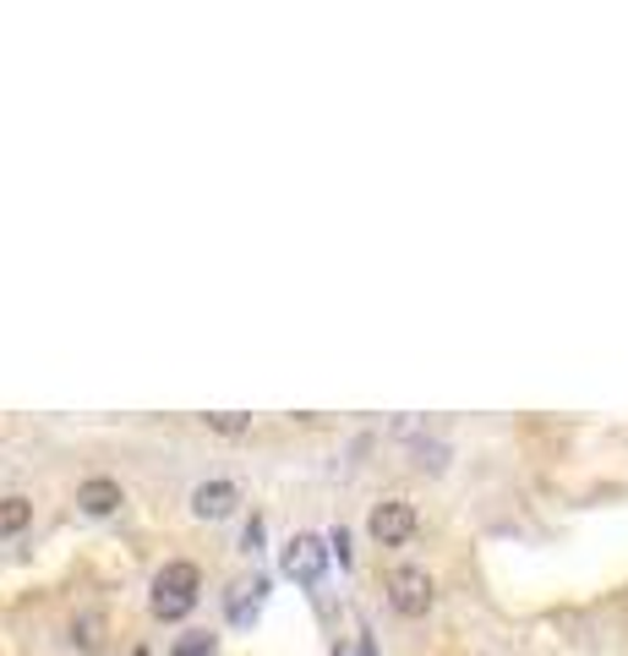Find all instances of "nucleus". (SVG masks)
Returning <instances> with one entry per match:
<instances>
[{
    "mask_svg": "<svg viewBox=\"0 0 628 656\" xmlns=\"http://www.w3.org/2000/svg\"><path fill=\"white\" fill-rule=\"evenodd\" d=\"M328 558H333V547L312 536V531H296L285 547H279V569H285V580H296V586H317L322 575H328Z\"/></svg>",
    "mask_w": 628,
    "mask_h": 656,
    "instance_id": "f257e3e1",
    "label": "nucleus"
},
{
    "mask_svg": "<svg viewBox=\"0 0 628 656\" xmlns=\"http://www.w3.org/2000/svg\"><path fill=\"white\" fill-rule=\"evenodd\" d=\"M432 602H438V580L427 569H394L388 575V608L399 619H427Z\"/></svg>",
    "mask_w": 628,
    "mask_h": 656,
    "instance_id": "f03ea898",
    "label": "nucleus"
},
{
    "mask_svg": "<svg viewBox=\"0 0 628 656\" xmlns=\"http://www.w3.org/2000/svg\"><path fill=\"white\" fill-rule=\"evenodd\" d=\"M416 503H405V498H383V503H372V514H366V531H372V542L377 547H405L410 536H416Z\"/></svg>",
    "mask_w": 628,
    "mask_h": 656,
    "instance_id": "7ed1b4c3",
    "label": "nucleus"
},
{
    "mask_svg": "<svg viewBox=\"0 0 628 656\" xmlns=\"http://www.w3.org/2000/svg\"><path fill=\"white\" fill-rule=\"evenodd\" d=\"M241 509V488L235 482H224V477H213V482H197L191 488V514L197 520H230Z\"/></svg>",
    "mask_w": 628,
    "mask_h": 656,
    "instance_id": "20e7f679",
    "label": "nucleus"
},
{
    "mask_svg": "<svg viewBox=\"0 0 628 656\" xmlns=\"http://www.w3.org/2000/svg\"><path fill=\"white\" fill-rule=\"evenodd\" d=\"M263 602H268V580H263V575L235 580V586H230V597H224V619H230L235 630H246V624L263 613Z\"/></svg>",
    "mask_w": 628,
    "mask_h": 656,
    "instance_id": "39448f33",
    "label": "nucleus"
},
{
    "mask_svg": "<svg viewBox=\"0 0 628 656\" xmlns=\"http://www.w3.org/2000/svg\"><path fill=\"white\" fill-rule=\"evenodd\" d=\"M121 503H126V488H121L115 477H88V482L77 488V509H82V514H93V520L115 514Z\"/></svg>",
    "mask_w": 628,
    "mask_h": 656,
    "instance_id": "423d86ee",
    "label": "nucleus"
},
{
    "mask_svg": "<svg viewBox=\"0 0 628 656\" xmlns=\"http://www.w3.org/2000/svg\"><path fill=\"white\" fill-rule=\"evenodd\" d=\"M154 591H180V597H197L202 591V569L197 564H186V558H175V564H164L154 575Z\"/></svg>",
    "mask_w": 628,
    "mask_h": 656,
    "instance_id": "0eeeda50",
    "label": "nucleus"
},
{
    "mask_svg": "<svg viewBox=\"0 0 628 656\" xmlns=\"http://www.w3.org/2000/svg\"><path fill=\"white\" fill-rule=\"evenodd\" d=\"M66 641H71V652H99L104 646V613H77L71 619V630H66Z\"/></svg>",
    "mask_w": 628,
    "mask_h": 656,
    "instance_id": "6e6552de",
    "label": "nucleus"
},
{
    "mask_svg": "<svg viewBox=\"0 0 628 656\" xmlns=\"http://www.w3.org/2000/svg\"><path fill=\"white\" fill-rule=\"evenodd\" d=\"M27 525H33V498L5 492V498H0V536H22Z\"/></svg>",
    "mask_w": 628,
    "mask_h": 656,
    "instance_id": "1a4fd4ad",
    "label": "nucleus"
},
{
    "mask_svg": "<svg viewBox=\"0 0 628 656\" xmlns=\"http://www.w3.org/2000/svg\"><path fill=\"white\" fill-rule=\"evenodd\" d=\"M191 608H197V597H180V591H154V619H164V624L186 619Z\"/></svg>",
    "mask_w": 628,
    "mask_h": 656,
    "instance_id": "9d476101",
    "label": "nucleus"
},
{
    "mask_svg": "<svg viewBox=\"0 0 628 656\" xmlns=\"http://www.w3.org/2000/svg\"><path fill=\"white\" fill-rule=\"evenodd\" d=\"M202 422H208V433H224V438L252 433V416H241V411H219V416H202Z\"/></svg>",
    "mask_w": 628,
    "mask_h": 656,
    "instance_id": "9b49d317",
    "label": "nucleus"
},
{
    "mask_svg": "<svg viewBox=\"0 0 628 656\" xmlns=\"http://www.w3.org/2000/svg\"><path fill=\"white\" fill-rule=\"evenodd\" d=\"M169 656H219V641H213V635H180V641L169 646Z\"/></svg>",
    "mask_w": 628,
    "mask_h": 656,
    "instance_id": "f8f14e48",
    "label": "nucleus"
},
{
    "mask_svg": "<svg viewBox=\"0 0 628 656\" xmlns=\"http://www.w3.org/2000/svg\"><path fill=\"white\" fill-rule=\"evenodd\" d=\"M449 466V449L443 444H421V471H443Z\"/></svg>",
    "mask_w": 628,
    "mask_h": 656,
    "instance_id": "ddd939ff",
    "label": "nucleus"
},
{
    "mask_svg": "<svg viewBox=\"0 0 628 656\" xmlns=\"http://www.w3.org/2000/svg\"><path fill=\"white\" fill-rule=\"evenodd\" d=\"M241 553H263V520H257V514H252L246 531H241Z\"/></svg>",
    "mask_w": 628,
    "mask_h": 656,
    "instance_id": "4468645a",
    "label": "nucleus"
},
{
    "mask_svg": "<svg viewBox=\"0 0 628 656\" xmlns=\"http://www.w3.org/2000/svg\"><path fill=\"white\" fill-rule=\"evenodd\" d=\"M328 547H333V553H339V564H350V536H344V525H339V531H333V536H328Z\"/></svg>",
    "mask_w": 628,
    "mask_h": 656,
    "instance_id": "2eb2a0df",
    "label": "nucleus"
},
{
    "mask_svg": "<svg viewBox=\"0 0 628 656\" xmlns=\"http://www.w3.org/2000/svg\"><path fill=\"white\" fill-rule=\"evenodd\" d=\"M339 656H350V652H339Z\"/></svg>",
    "mask_w": 628,
    "mask_h": 656,
    "instance_id": "dca6fc26",
    "label": "nucleus"
}]
</instances>
